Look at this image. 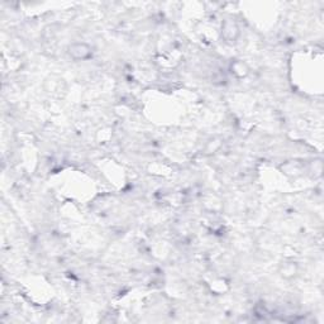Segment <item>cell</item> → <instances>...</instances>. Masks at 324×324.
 I'll list each match as a JSON object with an SVG mask.
<instances>
[{"label":"cell","instance_id":"obj_2","mask_svg":"<svg viewBox=\"0 0 324 324\" xmlns=\"http://www.w3.org/2000/svg\"><path fill=\"white\" fill-rule=\"evenodd\" d=\"M222 38L225 42H236L238 40L239 35H241V30L239 26L237 25V22L233 19H225L222 23Z\"/></svg>","mask_w":324,"mask_h":324},{"label":"cell","instance_id":"obj_3","mask_svg":"<svg viewBox=\"0 0 324 324\" xmlns=\"http://www.w3.org/2000/svg\"><path fill=\"white\" fill-rule=\"evenodd\" d=\"M297 271H299V267H297L296 263L292 262V261L285 262L280 266V275L286 280L294 279L295 276L297 275Z\"/></svg>","mask_w":324,"mask_h":324},{"label":"cell","instance_id":"obj_1","mask_svg":"<svg viewBox=\"0 0 324 324\" xmlns=\"http://www.w3.org/2000/svg\"><path fill=\"white\" fill-rule=\"evenodd\" d=\"M67 55L75 61H84L93 56V50L85 42H73L67 46Z\"/></svg>","mask_w":324,"mask_h":324},{"label":"cell","instance_id":"obj_4","mask_svg":"<svg viewBox=\"0 0 324 324\" xmlns=\"http://www.w3.org/2000/svg\"><path fill=\"white\" fill-rule=\"evenodd\" d=\"M232 73L236 76H238V78H244V76L248 75L249 69L243 61L237 60V61H234L233 64H232Z\"/></svg>","mask_w":324,"mask_h":324}]
</instances>
